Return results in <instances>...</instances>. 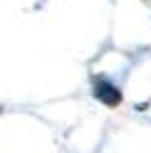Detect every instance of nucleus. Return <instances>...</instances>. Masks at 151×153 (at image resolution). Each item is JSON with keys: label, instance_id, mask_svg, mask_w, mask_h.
Instances as JSON below:
<instances>
[{"label": "nucleus", "instance_id": "nucleus-1", "mask_svg": "<svg viewBox=\"0 0 151 153\" xmlns=\"http://www.w3.org/2000/svg\"><path fill=\"white\" fill-rule=\"evenodd\" d=\"M92 91H94V96L103 105H108V108H114V105L121 103V91L117 89L110 80H105V78H94V89Z\"/></svg>", "mask_w": 151, "mask_h": 153}, {"label": "nucleus", "instance_id": "nucleus-2", "mask_svg": "<svg viewBox=\"0 0 151 153\" xmlns=\"http://www.w3.org/2000/svg\"><path fill=\"white\" fill-rule=\"evenodd\" d=\"M147 2H151V0H147Z\"/></svg>", "mask_w": 151, "mask_h": 153}]
</instances>
